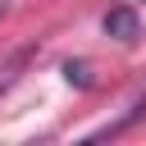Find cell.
Returning a JSON list of instances; mask_svg holds the SVG:
<instances>
[{
  "label": "cell",
  "instance_id": "cell-1",
  "mask_svg": "<svg viewBox=\"0 0 146 146\" xmlns=\"http://www.w3.org/2000/svg\"><path fill=\"white\" fill-rule=\"evenodd\" d=\"M137 32H141V23H137V14H132L128 5H119V9L105 14V36H114V41H137Z\"/></svg>",
  "mask_w": 146,
  "mask_h": 146
},
{
  "label": "cell",
  "instance_id": "cell-2",
  "mask_svg": "<svg viewBox=\"0 0 146 146\" xmlns=\"http://www.w3.org/2000/svg\"><path fill=\"white\" fill-rule=\"evenodd\" d=\"M64 73H68V82H78V87L87 82V64H64Z\"/></svg>",
  "mask_w": 146,
  "mask_h": 146
},
{
  "label": "cell",
  "instance_id": "cell-3",
  "mask_svg": "<svg viewBox=\"0 0 146 146\" xmlns=\"http://www.w3.org/2000/svg\"><path fill=\"white\" fill-rule=\"evenodd\" d=\"M5 9H9V0H0V14H5Z\"/></svg>",
  "mask_w": 146,
  "mask_h": 146
}]
</instances>
